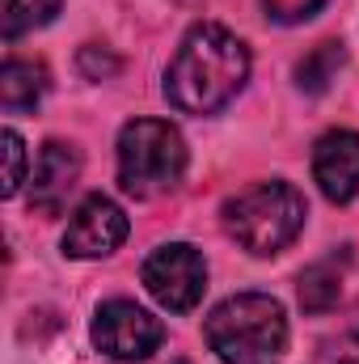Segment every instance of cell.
<instances>
[{"instance_id": "17", "label": "cell", "mask_w": 359, "mask_h": 364, "mask_svg": "<svg viewBox=\"0 0 359 364\" xmlns=\"http://www.w3.org/2000/svg\"><path fill=\"white\" fill-rule=\"evenodd\" d=\"M321 364H359V326L355 331H347V335L326 352V360Z\"/></svg>"}, {"instance_id": "3", "label": "cell", "mask_w": 359, "mask_h": 364, "mask_svg": "<svg viewBox=\"0 0 359 364\" xmlns=\"http://www.w3.org/2000/svg\"><path fill=\"white\" fill-rule=\"evenodd\" d=\"M304 216H309L304 195L283 178L254 182V186H245L241 195H233L224 203V229H228V237L241 250L263 255V259L287 250L300 237Z\"/></svg>"}, {"instance_id": "6", "label": "cell", "mask_w": 359, "mask_h": 364, "mask_svg": "<svg viewBox=\"0 0 359 364\" xmlns=\"http://www.w3.org/2000/svg\"><path fill=\"white\" fill-rule=\"evenodd\" d=\"M93 343L110 360H148L165 343V326L136 301H106L93 318Z\"/></svg>"}, {"instance_id": "16", "label": "cell", "mask_w": 359, "mask_h": 364, "mask_svg": "<svg viewBox=\"0 0 359 364\" xmlns=\"http://www.w3.org/2000/svg\"><path fill=\"white\" fill-rule=\"evenodd\" d=\"M118 68H123L118 55H110V51H101V47H81V73H85L89 81H110Z\"/></svg>"}, {"instance_id": "1", "label": "cell", "mask_w": 359, "mask_h": 364, "mask_svg": "<svg viewBox=\"0 0 359 364\" xmlns=\"http://www.w3.org/2000/svg\"><path fill=\"white\" fill-rule=\"evenodd\" d=\"M250 81V51L224 26H194L165 68V97L182 114H216Z\"/></svg>"}, {"instance_id": "13", "label": "cell", "mask_w": 359, "mask_h": 364, "mask_svg": "<svg viewBox=\"0 0 359 364\" xmlns=\"http://www.w3.org/2000/svg\"><path fill=\"white\" fill-rule=\"evenodd\" d=\"M64 0H4V38H21L38 26H47L60 13Z\"/></svg>"}, {"instance_id": "5", "label": "cell", "mask_w": 359, "mask_h": 364, "mask_svg": "<svg viewBox=\"0 0 359 364\" xmlns=\"http://www.w3.org/2000/svg\"><path fill=\"white\" fill-rule=\"evenodd\" d=\"M140 275H144V288L153 292V301L165 305L170 314H190L207 288V263L190 242H170V246L153 250Z\"/></svg>"}, {"instance_id": "7", "label": "cell", "mask_w": 359, "mask_h": 364, "mask_svg": "<svg viewBox=\"0 0 359 364\" xmlns=\"http://www.w3.org/2000/svg\"><path fill=\"white\" fill-rule=\"evenodd\" d=\"M127 242V212L110 195H89L72 212L64 229V255L68 259H106Z\"/></svg>"}, {"instance_id": "11", "label": "cell", "mask_w": 359, "mask_h": 364, "mask_svg": "<svg viewBox=\"0 0 359 364\" xmlns=\"http://www.w3.org/2000/svg\"><path fill=\"white\" fill-rule=\"evenodd\" d=\"M300 309L304 314H326V309H334L338 305V296H343V272L326 259V263H313V267H304L300 272Z\"/></svg>"}, {"instance_id": "8", "label": "cell", "mask_w": 359, "mask_h": 364, "mask_svg": "<svg viewBox=\"0 0 359 364\" xmlns=\"http://www.w3.org/2000/svg\"><path fill=\"white\" fill-rule=\"evenodd\" d=\"M313 182L330 203H351L359 195V132H326L313 149Z\"/></svg>"}, {"instance_id": "10", "label": "cell", "mask_w": 359, "mask_h": 364, "mask_svg": "<svg viewBox=\"0 0 359 364\" xmlns=\"http://www.w3.org/2000/svg\"><path fill=\"white\" fill-rule=\"evenodd\" d=\"M47 68L38 64V60H4V68H0V106L9 110V114H17V110H34L38 102H43V93H47Z\"/></svg>"}, {"instance_id": "4", "label": "cell", "mask_w": 359, "mask_h": 364, "mask_svg": "<svg viewBox=\"0 0 359 364\" xmlns=\"http://www.w3.org/2000/svg\"><path fill=\"white\" fill-rule=\"evenodd\" d=\"M186 174V140L165 119H131L118 132V186L136 199L170 195Z\"/></svg>"}, {"instance_id": "15", "label": "cell", "mask_w": 359, "mask_h": 364, "mask_svg": "<svg viewBox=\"0 0 359 364\" xmlns=\"http://www.w3.org/2000/svg\"><path fill=\"white\" fill-rule=\"evenodd\" d=\"M263 9H267L270 21H279V26H296V21L317 17V13L326 9V0H263Z\"/></svg>"}, {"instance_id": "2", "label": "cell", "mask_w": 359, "mask_h": 364, "mask_svg": "<svg viewBox=\"0 0 359 364\" xmlns=\"http://www.w3.org/2000/svg\"><path fill=\"white\" fill-rule=\"evenodd\" d=\"M220 364H275L287 352V314L270 292H237L203 322Z\"/></svg>"}, {"instance_id": "12", "label": "cell", "mask_w": 359, "mask_h": 364, "mask_svg": "<svg viewBox=\"0 0 359 364\" xmlns=\"http://www.w3.org/2000/svg\"><path fill=\"white\" fill-rule=\"evenodd\" d=\"M343 60H347L343 43H317V47L296 64V85H300L304 93H326L330 90V81L338 77Z\"/></svg>"}, {"instance_id": "14", "label": "cell", "mask_w": 359, "mask_h": 364, "mask_svg": "<svg viewBox=\"0 0 359 364\" xmlns=\"http://www.w3.org/2000/svg\"><path fill=\"white\" fill-rule=\"evenodd\" d=\"M0 144H4V182H0V195L13 199L21 191V182H26V140L13 127H4Z\"/></svg>"}, {"instance_id": "9", "label": "cell", "mask_w": 359, "mask_h": 364, "mask_svg": "<svg viewBox=\"0 0 359 364\" xmlns=\"http://www.w3.org/2000/svg\"><path fill=\"white\" fill-rule=\"evenodd\" d=\"M81 178V153L64 140H47L34 166V186H30V208L34 212H60L68 191Z\"/></svg>"}]
</instances>
